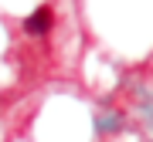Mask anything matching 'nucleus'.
Returning a JSON list of instances; mask_svg holds the SVG:
<instances>
[{"mask_svg":"<svg viewBox=\"0 0 153 142\" xmlns=\"http://www.w3.org/2000/svg\"><path fill=\"white\" fill-rule=\"evenodd\" d=\"M51 27H55V7L51 4H41L24 17V34L27 37H44Z\"/></svg>","mask_w":153,"mask_h":142,"instance_id":"1","label":"nucleus"}]
</instances>
